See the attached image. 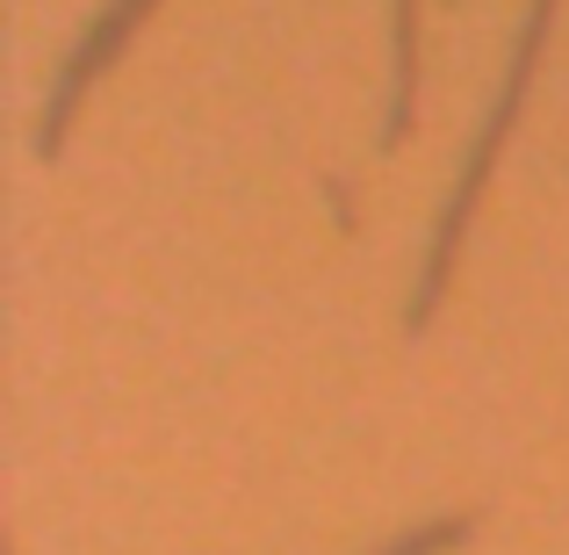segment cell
Instances as JSON below:
<instances>
[{
  "label": "cell",
  "mask_w": 569,
  "mask_h": 555,
  "mask_svg": "<svg viewBox=\"0 0 569 555\" xmlns=\"http://www.w3.org/2000/svg\"><path fill=\"white\" fill-rule=\"evenodd\" d=\"M548 14H556V0H533V14H527V37H519V58H512V80H505V101H498V109H490V130H483V138H476V159H469V174H461V188H455V209H447V224H440V246H432V267H426V281H418L411 325H426L432 310H440L447 267H455V246H461V224H469V209H476V188H483L490 159H498L505 130H512V109H519V95H527L533 51H541V37H548Z\"/></svg>",
  "instance_id": "obj_1"
},
{
  "label": "cell",
  "mask_w": 569,
  "mask_h": 555,
  "mask_svg": "<svg viewBox=\"0 0 569 555\" xmlns=\"http://www.w3.org/2000/svg\"><path fill=\"white\" fill-rule=\"evenodd\" d=\"M144 8H152V0H116V8L101 14V29H94V37L80 43V58H72V72L58 80L51 109H43V152H58V138H66V116H72V101H80V87L94 80V72H101V58H109L116 43L130 37V29H138V14H144Z\"/></svg>",
  "instance_id": "obj_2"
},
{
  "label": "cell",
  "mask_w": 569,
  "mask_h": 555,
  "mask_svg": "<svg viewBox=\"0 0 569 555\" xmlns=\"http://www.w3.org/2000/svg\"><path fill=\"white\" fill-rule=\"evenodd\" d=\"M411 109H418V0H397V109H389L382 145L411 138Z\"/></svg>",
  "instance_id": "obj_3"
},
{
  "label": "cell",
  "mask_w": 569,
  "mask_h": 555,
  "mask_svg": "<svg viewBox=\"0 0 569 555\" xmlns=\"http://www.w3.org/2000/svg\"><path fill=\"white\" fill-rule=\"evenodd\" d=\"M455 534H469V519H440V527H426L418 542H403V548H382V555H440Z\"/></svg>",
  "instance_id": "obj_4"
}]
</instances>
